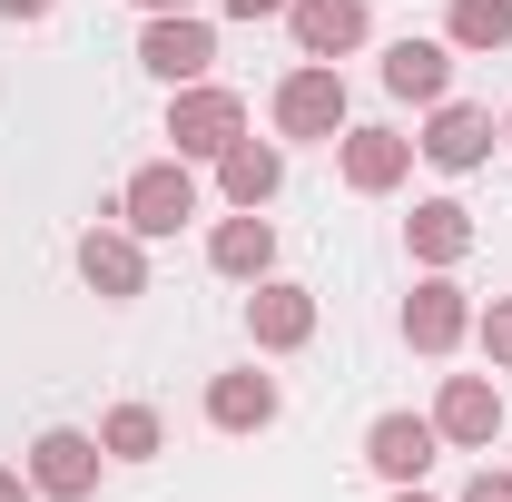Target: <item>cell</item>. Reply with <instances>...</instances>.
Masks as SVG:
<instances>
[{
  "label": "cell",
  "instance_id": "7a4b0ae2",
  "mask_svg": "<svg viewBox=\"0 0 512 502\" xmlns=\"http://www.w3.org/2000/svg\"><path fill=\"white\" fill-rule=\"evenodd\" d=\"M345 119H355V99H345V69L335 60H306L276 79V138H345Z\"/></svg>",
  "mask_w": 512,
  "mask_h": 502
},
{
  "label": "cell",
  "instance_id": "5bb4252c",
  "mask_svg": "<svg viewBox=\"0 0 512 502\" xmlns=\"http://www.w3.org/2000/svg\"><path fill=\"white\" fill-rule=\"evenodd\" d=\"M207 266H217V276H237V286L276 276V227H266V207H237V217H217V227H207Z\"/></svg>",
  "mask_w": 512,
  "mask_h": 502
},
{
  "label": "cell",
  "instance_id": "44dd1931",
  "mask_svg": "<svg viewBox=\"0 0 512 502\" xmlns=\"http://www.w3.org/2000/svg\"><path fill=\"white\" fill-rule=\"evenodd\" d=\"M473 335H483V355H493V365L512 375V296H493V306L473 315Z\"/></svg>",
  "mask_w": 512,
  "mask_h": 502
},
{
  "label": "cell",
  "instance_id": "603a6c76",
  "mask_svg": "<svg viewBox=\"0 0 512 502\" xmlns=\"http://www.w3.org/2000/svg\"><path fill=\"white\" fill-rule=\"evenodd\" d=\"M227 20H286V0H227Z\"/></svg>",
  "mask_w": 512,
  "mask_h": 502
},
{
  "label": "cell",
  "instance_id": "8992f818",
  "mask_svg": "<svg viewBox=\"0 0 512 502\" xmlns=\"http://www.w3.org/2000/svg\"><path fill=\"white\" fill-rule=\"evenodd\" d=\"M335 168H345V188H355V197H394L404 178H414V138H404V128H355V119H345Z\"/></svg>",
  "mask_w": 512,
  "mask_h": 502
},
{
  "label": "cell",
  "instance_id": "9c48e42d",
  "mask_svg": "<svg viewBox=\"0 0 512 502\" xmlns=\"http://www.w3.org/2000/svg\"><path fill=\"white\" fill-rule=\"evenodd\" d=\"M306 335H316V286L256 276V296H247V345H256V355H296Z\"/></svg>",
  "mask_w": 512,
  "mask_h": 502
},
{
  "label": "cell",
  "instance_id": "3957f363",
  "mask_svg": "<svg viewBox=\"0 0 512 502\" xmlns=\"http://www.w3.org/2000/svg\"><path fill=\"white\" fill-rule=\"evenodd\" d=\"M109 217H119L128 237H178V227L197 217V178H188V158H148V168L119 188V207H109Z\"/></svg>",
  "mask_w": 512,
  "mask_h": 502
},
{
  "label": "cell",
  "instance_id": "d6986e66",
  "mask_svg": "<svg viewBox=\"0 0 512 502\" xmlns=\"http://www.w3.org/2000/svg\"><path fill=\"white\" fill-rule=\"evenodd\" d=\"M158 443H168L158 404H109V414H99V453H109V463H148Z\"/></svg>",
  "mask_w": 512,
  "mask_h": 502
},
{
  "label": "cell",
  "instance_id": "ac0fdd59",
  "mask_svg": "<svg viewBox=\"0 0 512 502\" xmlns=\"http://www.w3.org/2000/svg\"><path fill=\"white\" fill-rule=\"evenodd\" d=\"M404 247L424 256V266H463V256H473V207H463V197H424V207L404 217Z\"/></svg>",
  "mask_w": 512,
  "mask_h": 502
},
{
  "label": "cell",
  "instance_id": "2e32d148",
  "mask_svg": "<svg viewBox=\"0 0 512 502\" xmlns=\"http://www.w3.org/2000/svg\"><path fill=\"white\" fill-rule=\"evenodd\" d=\"M384 89L414 99V109L453 99V40H394V50H384Z\"/></svg>",
  "mask_w": 512,
  "mask_h": 502
},
{
  "label": "cell",
  "instance_id": "4fadbf2b",
  "mask_svg": "<svg viewBox=\"0 0 512 502\" xmlns=\"http://www.w3.org/2000/svg\"><path fill=\"white\" fill-rule=\"evenodd\" d=\"M286 30H296L306 60H355L365 30H375V10L365 0H286Z\"/></svg>",
  "mask_w": 512,
  "mask_h": 502
},
{
  "label": "cell",
  "instance_id": "cb8c5ba5",
  "mask_svg": "<svg viewBox=\"0 0 512 502\" xmlns=\"http://www.w3.org/2000/svg\"><path fill=\"white\" fill-rule=\"evenodd\" d=\"M0 502H30V463H0Z\"/></svg>",
  "mask_w": 512,
  "mask_h": 502
},
{
  "label": "cell",
  "instance_id": "30bf717a",
  "mask_svg": "<svg viewBox=\"0 0 512 502\" xmlns=\"http://www.w3.org/2000/svg\"><path fill=\"white\" fill-rule=\"evenodd\" d=\"M463 335H473V296H463L444 266H434V276L404 296V345H414V355H453Z\"/></svg>",
  "mask_w": 512,
  "mask_h": 502
},
{
  "label": "cell",
  "instance_id": "52a82bcc",
  "mask_svg": "<svg viewBox=\"0 0 512 502\" xmlns=\"http://www.w3.org/2000/svg\"><path fill=\"white\" fill-rule=\"evenodd\" d=\"M207 60H217V30H207L197 10H158V20H148V40H138V69H148V79H168V89L207 79Z\"/></svg>",
  "mask_w": 512,
  "mask_h": 502
},
{
  "label": "cell",
  "instance_id": "e0dca14e",
  "mask_svg": "<svg viewBox=\"0 0 512 502\" xmlns=\"http://www.w3.org/2000/svg\"><path fill=\"white\" fill-rule=\"evenodd\" d=\"M276 188H286V148H276V138H237V148L217 158V197H227V207H266Z\"/></svg>",
  "mask_w": 512,
  "mask_h": 502
},
{
  "label": "cell",
  "instance_id": "9a60e30c",
  "mask_svg": "<svg viewBox=\"0 0 512 502\" xmlns=\"http://www.w3.org/2000/svg\"><path fill=\"white\" fill-rule=\"evenodd\" d=\"M276 375H256V365H237V375H207V424L217 434H266L276 424Z\"/></svg>",
  "mask_w": 512,
  "mask_h": 502
},
{
  "label": "cell",
  "instance_id": "6da1fadb",
  "mask_svg": "<svg viewBox=\"0 0 512 502\" xmlns=\"http://www.w3.org/2000/svg\"><path fill=\"white\" fill-rule=\"evenodd\" d=\"M168 138H178V158H207L217 168L247 138V99L217 89V79H188V89H168Z\"/></svg>",
  "mask_w": 512,
  "mask_h": 502
},
{
  "label": "cell",
  "instance_id": "7402d4cb",
  "mask_svg": "<svg viewBox=\"0 0 512 502\" xmlns=\"http://www.w3.org/2000/svg\"><path fill=\"white\" fill-rule=\"evenodd\" d=\"M463 502H512V473H493V463H483V473L463 483Z\"/></svg>",
  "mask_w": 512,
  "mask_h": 502
},
{
  "label": "cell",
  "instance_id": "4316f807",
  "mask_svg": "<svg viewBox=\"0 0 512 502\" xmlns=\"http://www.w3.org/2000/svg\"><path fill=\"white\" fill-rule=\"evenodd\" d=\"M394 502H434V493H424V483H394Z\"/></svg>",
  "mask_w": 512,
  "mask_h": 502
},
{
  "label": "cell",
  "instance_id": "ffe728a7",
  "mask_svg": "<svg viewBox=\"0 0 512 502\" xmlns=\"http://www.w3.org/2000/svg\"><path fill=\"white\" fill-rule=\"evenodd\" d=\"M444 40L453 50H512V0H453Z\"/></svg>",
  "mask_w": 512,
  "mask_h": 502
},
{
  "label": "cell",
  "instance_id": "d4e9b609",
  "mask_svg": "<svg viewBox=\"0 0 512 502\" xmlns=\"http://www.w3.org/2000/svg\"><path fill=\"white\" fill-rule=\"evenodd\" d=\"M60 0H0V20H50Z\"/></svg>",
  "mask_w": 512,
  "mask_h": 502
},
{
  "label": "cell",
  "instance_id": "5b68a950",
  "mask_svg": "<svg viewBox=\"0 0 512 502\" xmlns=\"http://www.w3.org/2000/svg\"><path fill=\"white\" fill-rule=\"evenodd\" d=\"M99 473H109V453H99V434H79V424H50V434L30 443V493H50V502H89Z\"/></svg>",
  "mask_w": 512,
  "mask_h": 502
},
{
  "label": "cell",
  "instance_id": "83f0119b",
  "mask_svg": "<svg viewBox=\"0 0 512 502\" xmlns=\"http://www.w3.org/2000/svg\"><path fill=\"white\" fill-rule=\"evenodd\" d=\"M503 138H512V109H503Z\"/></svg>",
  "mask_w": 512,
  "mask_h": 502
},
{
  "label": "cell",
  "instance_id": "8fae6325",
  "mask_svg": "<svg viewBox=\"0 0 512 502\" xmlns=\"http://www.w3.org/2000/svg\"><path fill=\"white\" fill-rule=\"evenodd\" d=\"M434 434L463 443V453H493V434H503V384H493V375H444V394H434Z\"/></svg>",
  "mask_w": 512,
  "mask_h": 502
},
{
  "label": "cell",
  "instance_id": "ba28073f",
  "mask_svg": "<svg viewBox=\"0 0 512 502\" xmlns=\"http://www.w3.org/2000/svg\"><path fill=\"white\" fill-rule=\"evenodd\" d=\"M493 109H473V99H434V119H424V138H414V158H434L444 178H463V168H483L493 158Z\"/></svg>",
  "mask_w": 512,
  "mask_h": 502
},
{
  "label": "cell",
  "instance_id": "277c9868",
  "mask_svg": "<svg viewBox=\"0 0 512 502\" xmlns=\"http://www.w3.org/2000/svg\"><path fill=\"white\" fill-rule=\"evenodd\" d=\"M79 286L89 296H109V306H128V296H148V237H128L119 217L109 227H79Z\"/></svg>",
  "mask_w": 512,
  "mask_h": 502
},
{
  "label": "cell",
  "instance_id": "484cf974",
  "mask_svg": "<svg viewBox=\"0 0 512 502\" xmlns=\"http://www.w3.org/2000/svg\"><path fill=\"white\" fill-rule=\"evenodd\" d=\"M138 10H148V20H158V10H197V0H138Z\"/></svg>",
  "mask_w": 512,
  "mask_h": 502
},
{
  "label": "cell",
  "instance_id": "7c38bea8",
  "mask_svg": "<svg viewBox=\"0 0 512 502\" xmlns=\"http://www.w3.org/2000/svg\"><path fill=\"white\" fill-rule=\"evenodd\" d=\"M434 453H444L434 414H375V424H365V463H375L384 483H424Z\"/></svg>",
  "mask_w": 512,
  "mask_h": 502
}]
</instances>
